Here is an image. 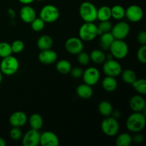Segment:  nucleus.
<instances>
[{
    "instance_id": "9d476101",
    "label": "nucleus",
    "mask_w": 146,
    "mask_h": 146,
    "mask_svg": "<svg viewBox=\"0 0 146 146\" xmlns=\"http://www.w3.org/2000/svg\"><path fill=\"white\" fill-rule=\"evenodd\" d=\"M84 43L78 37H70L66 41L65 48L69 54L77 55L84 49Z\"/></svg>"
},
{
    "instance_id": "5701e85b",
    "label": "nucleus",
    "mask_w": 146,
    "mask_h": 146,
    "mask_svg": "<svg viewBox=\"0 0 146 146\" xmlns=\"http://www.w3.org/2000/svg\"><path fill=\"white\" fill-rule=\"evenodd\" d=\"M29 123L31 129L38 131L42 128L43 124H44V120L41 115L38 113H34L29 118Z\"/></svg>"
},
{
    "instance_id": "c756f323",
    "label": "nucleus",
    "mask_w": 146,
    "mask_h": 146,
    "mask_svg": "<svg viewBox=\"0 0 146 146\" xmlns=\"http://www.w3.org/2000/svg\"><path fill=\"white\" fill-rule=\"evenodd\" d=\"M111 10V17L116 20H121L125 17V9L121 5H114Z\"/></svg>"
},
{
    "instance_id": "49530a36",
    "label": "nucleus",
    "mask_w": 146,
    "mask_h": 146,
    "mask_svg": "<svg viewBox=\"0 0 146 146\" xmlns=\"http://www.w3.org/2000/svg\"><path fill=\"white\" fill-rule=\"evenodd\" d=\"M36 1H43V0H36Z\"/></svg>"
},
{
    "instance_id": "bb28decb",
    "label": "nucleus",
    "mask_w": 146,
    "mask_h": 146,
    "mask_svg": "<svg viewBox=\"0 0 146 146\" xmlns=\"http://www.w3.org/2000/svg\"><path fill=\"white\" fill-rule=\"evenodd\" d=\"M111 18V7L103 6L97 9V19L100 21H108Z\"/></svg>"
},
{
    "instance_id": "4468645a",
    "label": "nucleus",
    "mask_w": 146,
    "mask_h": 146,
    "mask_svg": "<svg viewBox=\"0 0 146 146\" xmlns=\"http://www.w3.org/2000/svg\"><path fill=\"white\" fill-rule=\"evenodd\" d=\"M39 144L42 146H57L59 145V139L54 133L45 131L40 134Z\"/></svg>"
},
{
    "instance_id": "412c9836",
    "label": "nucleus",
    "mask_w": 146,
    "mask_h": 146,
    "mask_svg": "<svg viewBox=\"0 0 146 146\" xmlns=\"http://www.w3.org/2000/svg\"><path fill=\"white\" fill-rule=\"evenodd\" d=\"M115 40L113 36L112 35L111 32H106L104 33L101 35L100 38V47L104 51H107L109 50L110 46L113 41Z\"/></svg>"
},
{
    "instance_id": "9b49d317",
    "label": "nucleus",
    "mask_w": 146,
    "mask_h": 146,
    "mask_svg": "<svg viewBox=\"0 0 146 146\" xmlns=\"http://www.w3.org/2000/svg\"><path fill=\"white\" fill-rule=\"evenodd\" d=\"M125 17L131 22H139L143 17V11L141 7L133 4L125 9Z\"/></svg>"
},
{
    "instance_id": "7ed1b4c3",
    "label": "nucleus",
    "mask_w": 146,
    "mask_h": 146,
    "mask_svg": "<svg viewBox=\"0 0 146 146\" xmlns=\"http://www.w3.org/2000/svg\"><path fill=\"white\" fill-rule=\"evenodd\" d=\"M79 14L85 22H94L97 19V8L93 3L84 1L80 5Z\"/></svg>"
},
{
    "instance_id": "6e6552de",
    "label": "nucleus",
    "mask_w": 146,
    "mask_h": 146,
    "mask_svg": "<svg viewBox=\"0 0 146 146\" xmlns=\"http://www.w3.org/2000/svg\"><path fill=\"white\" fill-rule=\"evenodd\" d=\"M103 71L108 76L117 77L122 72V66L118 61L113 59H106L104 62Z\"/></svg>"
},
{
    "instance_id": "473e14b6",
    "label": "nucleus",
    "mask_w": 146,
    "mask_h": 146,
    "mask_svg": "<svg viewBox=\"0 0 146 146\" xmlns=\"http://www.w3.org/2000/svg\"><path fill=\"white\" fill-rule=\"evenodd\" d=\"M112 24L109 20L108 21H101L98 26H97L98 28V34L101 35L102 34L106 32H110L112 29Z\"/></svg>"
},
{
    "instance_id": "c03bdc74",
    "label": "nucleus",
    "mask_w": 146,
    "mask_h": 146,
    "mask_svg": "<svg viewBox=\"0 0 146 146\" xmlns=\"http://www.w3.org/2000/svg\"><path fill=\"white\" fill-rule=\"evenodd\" d=\"M6 145L7 143H6L5 140L2 138H0V146H5Z\"/></svg>"
},
{
    "instance_id": "ddd939ff",
    "label": "nucleus",
    "mask_w": 146,
    "mask_h": 146,
    "mask_svg": "<svg viewBox=\"0 0 146 146\" xmlns=\"http://www.w3.org/2000/svg\"><path fill=\"white\" fill-rule=\"evenodd\" d=\"M40 133L38 131L31 129L27 131L22 138V144L24 146H36L39 145Z\"/></svg>"
},
{
    "instance_id": "393cba45",
    "label": "nucleus",
    "mask_w": 146,
    "mask_h": 146,
    "mask_svg": "<svg viewBox=\"0 0 146 146\" xmlns=\"http://www.w3.org/2000/svg\"><path fill=\"white\" fill-rule=\"evenodd\" d=\"M90 59L95 64H102L106 60L105 53L100 49H94L90 54Z\"/></svg>"
},
{
    "instance_id": "cd10ccee",
    "label": "nucleus",
    "mask_w": 146,
    "mask_h": 146,
    "mask_svg": "<svg viewBox=\"0 0 146 146\" xmlns=\"http://www.w3.org/2000/svg\"><path fill=\"white\" fill-rule=\"evenodd\" d=\"M132 142V136L128 133H123L117 137L115 145L117 146H129Z\"/></svg>"
},
{
    "instance_id": "ea45409f",
    "label": "nucleus",
    "mask_w": 146,
    "mask_h": 146,
    "mask_svg": "<svg viewBox=\"0 0 146 146\" xmlns=\"http://www.w3.org/2000/svg\"><path fill=\"white\" fill-rule=\"evenodd\" d=\"M137 40L138 43L141 45H145L146 44V32L145 31H140L137 36Z\"/></svg>"
},
{
    "instance_id": "2f4dec72",
    "label": "nucleus",
    "mask_w": 146,
    "mask_h": 146,
    "mask_svg": "<svg viewBox=\"0 0 146 146\" xmlns=\"http://www.w3.org/2000/svg\"><path fill=\"white\" fill-rule=\"evenodd\" d=\"M11 54H12V50H11V44L5 41L0 42V57L4 58L11 55Z\"/></svg>"
},
{
    "instance_id": "a19ab883",
    "label": "nucleus",
    "mask_w": 146,
    "mask_h": 146,
    "mask_svg": "<svg viewBox=\"0 0 146 146\" xmlns=\"http://www.w3.org/2000/svg\"><path fill=\"white\" fill-rule=\"evenodd\" d=\"M135 135H134L133 137H132V141L133 142L135 143H141L143 142L144 141V137L143 135L140 134L139 133H135Z\"/></svg>"
},
{
    "instance_id": "58836bf2",
    "label": "nucleus",
    "mask_w": 146,
    "mask_h": 146,
    "mask_svg": "<svg viewBox=\"0 0 146 146\" xmlns=\"http://www.w3.org/2000/svg\"><path fill=\"white\" fill-rule=\"evenodd\" d=\"M69 74H71L73 78L77 79V78L82 77L83 74H84V70L81 68H80V67H75V68H71Z\"/></svg>"
},
{
    "instance_id": "e433bc0d",
    "label": "nucleus",
    "mask_w": 146,
    "mask_h": 146,
    "mask_svg": "<svg viewBox=\"0 0 146 146\" xmlns=\"http://www.w3.org/2000/svg\"><path fill=\"white\" fill-rule=\"evenodd\" d=\"M9 135L13 141H19L22 137V132L19 127H12L9 131Z\"/></svg>"
},
{
    "instance_id": "f03ea898",
    "label": "nucleus",
    "mask_w": 146,
    "mask_h": 146,
    "mask_svg": "<svg viewBox=\"0 0 146 146\" xmlns=\"http://www.w3.org/2000/svg\"><path fill=\"white\" fill-rule=\"evenodd\" d=\"M19 68V62L15 56L10 55L2 58L0 63V71L7 76L14 75Z\"/></svg>"
},
{
    "instance_id": "37998d69",
    "label": "nucleus",
    "mask_w": 146,
    "mask_h": 146,
    "mask_svg": "<svg viewBox=\"0 0 146 146\" xmlns=\"http://www.w3.org/2000/svg\"><path fill=\"white\" fill-rule=\"evenodd\" d=\"M20 3L24 4V5H27V4H30L31 3L34 2L35 0H18Z\"/></svg>"
},
{
    "instance_id": "39448f33",
    "label": "nucleus",
    "mask_w": 146,
    "mask_h": 146,
    "mask_svg": "<svg viewBox=\"0 0 146 146\" xmlns=\"http://www.w3.org/2000/svg\"><path fill=\"white\" fill-rule=\"evenodd\" d=\"M111 55L117 59L125 58L128 54V46L124 40L115 39L109 48Z\"/></svg>"
},
{
    "instance_id": "79ce46f5",
    "label": "nucleus",
    "mask_w": 146,
    "mask_h": 146,
    "mask_svg": "<svg viewBox=\"0 0 146 146\" xmlns=\"http://www.w3.org/2000/svg\"><path fill=\"white\" fill-rule=\"evenodd\" d=\"M111 115H112V117H113L115 119L118 120V118H120V117H121V112H120L119 111H117V110L116 111H113Z\"/></svg>"
},
{
    "instance_id": "7c9ffc66",
    "label": "nucleus",
    "mask_w": 146,
    "mask_h": 146,
    "mask_svg": "<svg viewBox=\"0 0 146 146\" xmlns=\"http://www.w3.org/2000/svg\"><path fill=\"white\" fill-rule=\"evenodd\" d=\"M131 85L138 94L141 95H145L146 94V81L144 78L136 79Z\"/></svg>"
},
{
    "instance_id": "aec40b11",
    "label": "nucleus",
    "mask_w": 146,
    "mask_h": 146,
    "mask_svg": "<svg viewBox=\"0 0 146 146\" xmlns=\"http://www.w3.org/2000/svg\"><path fill=\"white\" fill-rule=\"evenodd\" d=\"M54 41L51 36L48 35H42L38 38L36 41L37 47L39 48L41 51L43 50L50 49L52 47Z\"/></svg>"
},
{
    "instance_id": "6ab92c4d",
    "label": "nucleus",
    "mask_w": 146,
    "mask_h": 146,
    "mask_svg": "<svg viewBox=\"0 0 146 146\" xmlns=\"http://www.w3.org/2000/svg\"><path fill=\"white\" fill-rule=\"evenodd\" d=\"M94 94V91L91 86L86 84H80L76 88V94L78 97L83 99H88L91 98Z\"/></svg>"
},
{
    "instance_id": "4c0bfd02",
    "label": "nucleus",
    "mask_w": 146,
    "mask_h": 146,
    "mask_svg": "<svg viewBox=\"0 0 146 146\" xmlns=\"http://www.w3.org/2000/svg\"><path fill=\"white\" fill-rule=\"evenodd\" d=\"M137 58L142 64L146 63V46L141 45L137 52Z\"/></svg>"
},
{
    "instance_id": "1a4fd4ad",
    "label": "nucleus",
    "mask_w": 146,
    "mask_h": 146,
    "mask_svg": "<svg viewBox=\"0 0 146 146\" xmlns=\"http://www.w3.org/2000/svg\"><path fill=\"white\" fill-rule=\"evenodd\" d=\"M131 28L129 24L125 21H119L111 29V34L115 39L124 40L129 34Z\"/></svg>"
},
{
    "instance_id": "b1692460",
    "label": "nucleus",
    "mask_w": 146,
    "mask_h": 146,
    "mask_svg": "<svg viewBox=\"0 0 146 146\" xmlns=\"http://www.w3.org/2000/svg\"><path fill=\"white\" fill-rule=\"evenodd\" d=\"M56 68L57 71L61 74H68L71 71L72 66L71 64L68 60L61 59L57 61L56 64Z\"/></svg>"
},
{
    "instance_id": "f257e3e1",
    "label": "nucleus",
    "mask_w": 146,
    "mask_h": 146,
    "mask_svg": "<svg viewBox=\"0 0 146 146\" xmlns=\"http://www.w3.org/2000/svg\"><path fill=\"white\" fill-rule=\"evenodd\" d=\"M145 115L142 112H134L126 120V128L132 133H140L145 126Z\"/></svg>"
},
{
    "instance_id": "f704fd0d",
    "label": "nucleus",
    "mask_w": 146,
    "mask_h": 146,
    "mask_svg": "<svg viewBox=\"0 0 146 146\" xmlns=\"http://www.w3.org/2000/svg\"><path fill=\"white\" fill-rule=\"evenodd\" d=\"M12 53L19 54L24 49V43L21 40H15L11 44Z\"/></svg>"
},
{
    "instance_id": "c9c22d12",
    "label": "nucleus",
    "mask_w": 146,
    "mask_h": 146,
    "mask_svg": "<svg viewBox=\"0 0 146 146\" xmlns=\"http://www.w3.org/2000/svg\"><path fill=\"white\" fill-rule=\"evenodd\" d=\"M77 56H77V60H78V63L81 65L86 66L89 64L90 61H91V59H90V56L86 52H84V51H82L79 54H77Z\"/></svg>"
},
{
    "instance_id": "2eb2a0df",
    "label": "nucleus",
    "mask_w": 146,
    "mask_h": 146,
    "mask_svg": "<svg viewBox=\"0 0 146 146\" xmlns=\"http://www.w3.org/2000/svg\"><path fill=\"white\" fill-rule=\"evenodd\" d=\"M27 121L28 117L23 111H16L9 117V123L12 127L21 128L27 123Z\"/></svg>"
},
{
    "instance_id": "4be33fe9",
    "label": "nucleus",
    "mask_w": 146,
    "mask_h": 146,
    "mask_svg": "<svg viewBox=\"0 0 146 146\" xmlns=\"http://www.w3.org/2000/svg\"><path fill=\"white\" fill-rule=\"evenodd\" d=\"M102 87L106 91L113 92L118 87V82L115 77L106 76L102 81Z\"/></svg>"
},
{
    "instance_id": "f8f14e48",
    "label": "nucleus",
    "mask_w": 146,
    "mask_h": 146,
    "mask_svg": "<svg viewBox=\"0 0 146 146\" xmlns=\"http://www.w3.org/2000/svg\"><path fill=\"white\" fill-rule=\"evenodd\" d=\"M82 77L85 84L93 86L99 81L100 72L95 67H89L84 71Z\"/></svg>"
},
{
    "instance_id": "a878e982",
    "label": "nucleus",
    "mask_w": 146,
    "mask_h": 146,
    "mask_svg": "<svg viewBox=\"0 0 146 146\" xmlns=\"http://www.w3.org/2000/svg\"><path fill=\"white\" fill-rule=\"evenodd\" d=\"M98 111L102 115L105 117H108L111 115L113 108V106L109 101H103L98 105Z\"/></svg>"
},
{
    "instance_id": "c85d7f7f",
    "label": "nucleus",
    "mask_w": 146,
    "mask_h": 146,
    "mask_svg": "<svg viewBox=\"0 0 146 146\" xmlns=\"http://www.w3.org/2000/svg\"><path fill=\"white\" fill-rule=\"evenodd\" d=\"M122 80L127 84H132L137 79V76L135 71L131 69H126L121 72Z\"/></svg>"
},
{
    "instance_id": "a18cd8bd",
    "label": "nucleus",
    "mask_w": 146,
    "mask_h": 146,
    "mask_svg": "<svg viewBox=\"0 0 146 146\" xmlns=\"http://www.w3.org/2000/svg\"><path fill=\"white\" fill-rule=\"evenodd\" d=\"M2 75H3V74H2V73H1V71H0V83H1V81H2V78H3Z\"/></svg>"
},
{
    "instance_id": "423d86ee",
    "label": "nucleus",
    "mask_w": 146,
    "mask_h": 146,
    "mask_svg": "<svg viewBox=\"0 0 146 146\" xmlns=\"http://www.w3.org/2000/svg\"><path fill=\"white\" fill-rule=\"evenodd\" d=\"M60 16L59 10L52 4L45 5L41 9L39 17L45 23H54L58 19Z\"/></svg>"
},
{
    "instance_id": "f3484780",
    "label": "nucleus",
    "mask_w": 146,
    "mask_h": 146,
    "mask_svg": "<svg viewBox=\"0 0 146 146\" xmlns=\"http://www.w3.org/2000/svg\"><path fill=\"white\" fill-rule=\"evenodd\" d=\"M20 18L27 24H31V21L36 17V13L35 9L29 4L24 5V7H21L19 12Z\"/></svg>"
},
{
    "instance_id": "dca6fc26",
    "label": "nucleus",
    "mask_w": 146,
    "mask_h": 146,
    "mask_svg": "<svg viewBox=\"0 0 146 146\" xmlns=\"http://www.w3.org/2000/svg\"><path fill=\"white\" fill-rule=\"evenodd\" d=\"M57 58L58 55L56 52L51 50V48L41 51L38 56V58L40 62L46 65L55 63L57 61Z\"/></svg>"
},
{
    "instance_id": "a211bd4d",
    "label": "nucleus",
    "mask_w": 146,
    "mask_h": 146,
    "mask_svg": "<svg viewBox=\"0 0 146 146\" xmlns=\"http://www.w3.org/2000/svg\"><path fill=\"white\" fill-rule=\"evenodd\" d=\"M129 105L134 112H142L145 110L146 106L145 99L140 95L133 96L130 100Z\"/></svg>"
},
{
    "instance_id": "20e7f679",
    "label": "nucleus",
    "mask_w": 146,
    "mask_h": 146,
    "mask_svg": "<svg viewBox=\"0 0 146 146\" xmlns=\"http://www.w3.org/2000/svg\"><path fill=\"white\" fill-rule=\"evenodd\" d=\"M78 35L82 41H92L98 36L97 26L94 22H84L79 28Z\"/></svg>"
},
{
    "instance_id": "72a5a7b5",
    "label": "nucleus",
    "mask_w": 146,
    "mask_h": 146,
    "mask_svg": "<svg viewBox=\"0 0 146 146\" xmlns=\"http://www.w3.org/2000/svg\"><path fill=\"white\" fill-rule=\"evenodd\" d=\"M45 24L46 23L40 17H38V18L36 17L31 22V27L34 31L38 32V31H41L44 29Z\"/></svg>"
},
{
    "instance_id": "0eeeda50",
    "label": "nucleus",
    "mask_w": 146,
    "mask_h": 146,
    "mask_svg": "<svg viewBox=\"0 0 146 146\" xmlns=\"http://www.w3.org/2000/svg\"><path fill=\"white\" fill-rule=\"evenodd\" d=\"M101 130L106 135L109 137L115 136L119 131L120 125L118 120L112 116H108L101 123Z\"/></svg>"
}]
</instances>
